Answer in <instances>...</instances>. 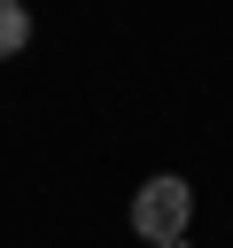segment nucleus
<instances>
[{"mask_svg": "<svg viewBox=\"0 0 233 248\" xmlns=\"http://www.w3.org/2000/svg\"><path fill=\"white\" fill-rule=\"evenodd\" d=\"M186 217H194V186H186L179 170H155V178L132 194V232H140V240H155V248L186 240Z\"/></svg>", "mask_w": 233, "mask_h": 248, "instance_id": "nucleus-1", "label": "nucleus"}, {"mask_svg": "<svg viewBox=\"0 0 233 248\" xmlns=\"http://www.w3.org/2000/svg\"><path fill=\"white\" fill-rule=\"evenodd\" d=\"M171 248H186V240H171Z\"/></svg>", "mask_w": 233, "mask_h": 248, "instance_id": "nucleus-3", "label": "nucleus"}, {"mask_svg": "<svg viewBox=\"0 0 233 248\" xmlns=\"http://www.w3.org/2000/svg\"><path fill=\"white\" fill-rule=\"evenodd\" d=\"M31 46V8L23 0H0V62H16Z\"/></svg>", "mask_w": 233, "mask_h": 248, "instance_id": "nucleus-2", "label": "nucleus"}]
</instances>
